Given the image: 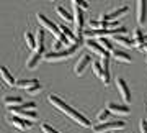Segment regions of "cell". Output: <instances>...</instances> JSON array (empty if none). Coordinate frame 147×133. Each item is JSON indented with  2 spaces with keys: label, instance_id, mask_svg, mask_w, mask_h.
I'll return each mask as SVG.
<instances>
[{
  "label": "cell",
  "instance_id": "4fadbf2b",
  "mask_svg": "<svg viewBox=\"0 0 147 133\" xmlns=\"http://www.w3.org/2000/svg\"><path fill=\"white\" fill-rule=\"evenodd\" d=\"M106 108H108L111 113H116V115H129V112H131L127 105H118L115 102H108Z\"/></svg>",
  "mask_w": 147,
  "mask_h": 133
},
{
  "label": "cell",
  "instance_id": "7402d4cb",
  "mask_svg": "<svg viewBox=\"0 0 147 133\" xmlns=\"http://www.w3.org/2000/svg\"><path fill=\"white\" fill-rule=\"evenodd\" d=\"M110 113H111V112L108 110V108H103V110H101V112L96 115V122H98V123H105L106 120L110 118Z\"/></svg>",
  "mask_w": 147,
  "mask_h": 133
},
{
  "label": "cell",
  "instance_id": "83f0119b",
  "mask_svg": "<svg viewBox=\"0 0 147 133\" xmlns=\"http://www.w3.org/2000/svg\"><path fill=\"white\" fill-rule=\"evenodd\" d=\"M141 133H147V120L146 118L141 120Z\"/></svg>",
  "mask_w": 147,
  "mask_h": 133
},
{
  "label": "cell",
  "instance_id": "ffe728a7",
  "mask_svg": "<svg viewBox=\"0 0 147 133\" xmlns=\"http://www.w3.org/2000/svg\"><path fill=\"white\" fill-rule=\"evenodd\" d=\"M25 41L30 49H36V36H33L31 33H25Z\"/></svg>",
  "mask_w": 147,
  "mask_h": 133
},
{
  "label": "cell",
  "instance_id": "52a82bcc",
  "mask_svg": "<svg viewBox=\"0 0 147 133\" xmlns=\"http://www.w3.org/2000/svg\"><path fill=\"white\" fill-rule=\"evenodd\" d=\"M127 10H129V8H127L126 5H123V7H119V8H116V10L110 12V13H103L100 18L103 21H116V20H119L123 15H126Z\"/></svg>",
  "mask_w": 147,
  "mask_h": 133
},
{
  "label": "cell",
  "instance_id": "f546056e",
  "mask_svg": "<svg viewBox=\"0 0 147 133\" xmlns=\"http://www.w3.org/2000/svg\"><path fill=\"white\" fill-rule=\"evenodd\" d=\"M141 49H142V51H146V53H147V44H146V46H142Z\"/></svg>",
  "mask_w": 147,
  "mask_h": 133
},
{
  "label": "cell",
  "instance_id": "7c38bea8",
  "mask_svg": "<svg viewBox=\"0 0 147 133\" xmlns=\"http://www.w3.org/2000/svg\"><path fill=\"white\" fill-rule=\"evenodd\" d=\"M88 64H93L92 63V58H90V54H84V56H82V58L79 59V63L75 64V74L77 76H82L84 74V71L87 69V66H88Z\"/></svg>",
  "mask_w": 147,
  "mask_h": 133
},
{
  "label": "cell",
  "instance_id": "484cf974",
  "mask_svg": "<svg viewBox=\"0 0 147 133\" xmlns=\"http://www.w3.org/2000/svg\"><path fill=\"white\" fill-rule=\"evenodd\" d=\"M72 5H79L80 8H84V10H87V8L90 7L85 0H72Z\"/></svg>",
  "mask_w": 147,
  "mask_h": 133
},
{
  "label": "cell",
  "instance_id": "6da1fadb",
  "mask_svg": "<svg viewBox=\"0 0 147 133\" xmlns=\"http://www.w3.org/2000/svg\"><path fill=\"white\" fill-rule=\"evenodd\" d=\"M47 100H49V104H53L57 110H61L62 113H65L69 118H72L75 123H79V125H82V127H85V128L92 127V122H90L85 115H82V113L77 112L75 108H72L70 105H67V104H65L64 100H61L57 95H49V97H47Z\"/></svg>",
  "mask_w": 147,
  "mask_h": 133
},
{
  "label": "cell",
  "instance_id": "cb8c5ba5",
  "mask_svg": "<svg viewBox=\"0 0 147 133\" xmlns=\"http://www.w3.org/2000/svg\"><path fill=\"white\" fill-rule=\"evenodd\" d=\"M92 68H93L95 76L101 77V74H103V68H101V64H100V63H93V64H92Z\"/></svg>",
  "mask_w": 147,
  "mask_h": 133
},
{
  "label": "cell",
  "instance_id": "d6986e66",
  "mask_svg": "<svg viewBox=\"0 0 147 133\" xmlns=\"http://www.w3.org/2000/svg\"><path fill=\"white\" fill-rule=\"evenodd\" d=\"M56 12H57V15L61 16V18H64L65 21H72L74 20V15H70V13L64 8V7H57V8H56Z\"/></svg>",
  "mask_w": 147,
  "mask_h": 133
},
{
  "label": "cell",
  "instance_id": "9a60e30c",
  "mask_svg": "<svg viewBox=\"0 0 147 133\" xmlns=\"http://www.w3.org/2000/svg\"><path fill=\"white\" fill-rule=\"evenodd\" d=\"M101 68H103L101 80L105 82V85H108L110 84V58H103V61H101Z\"/></svg>",
  "mask_w": 147,
  "mask_h": 133
},
{
  "label": "cell",
  "instance_id": "603a6c76",
  "mask_svg": "<svg viewBox=\"0 0 147 133\" xmlns=\"http://www.w3.org/2000/svg\"><path fill=\"white\" fill-rule=\"evenodd\" d=\"M113 38H115L116 43H119V44L126 46V48H131V46H132V41H131V40H127V38L123 36V35H119V36H113Z\"/></svg>",
  "mask_w": 147,
  "mask_h": 133
},
{
  "label": "cell",
  "instance_id": "8992f818",
  "mask_svg": "<svg viewBox=\"0 0 147 133\" xmlns=\"http://www.w3.org/2000/svg\"><path fill=\"white\" fill-rule=\"evenodd\" d=\"M116 87H118V92H119L121 99L124 100V104H129V102H131V91H129V87H127L126 80L123 79V77H118V79H116Z\"/></svg>",
  "mask_w": 147,
  "mask_h": 133
},
{
  "label": "cell",
  "instance_id": "3957f363",
  "mask_svg": "<svg viewBox=\"0 0 147 133\" xmlns=\"http://www.w3.org/2000/svg\"><path fill=\"white\" fill-rule=\"evenodd\" d=\"M126 127V123L118 120V122H105V123H96L92 127L93 133H105V132H110V130H121V128Z\"/></svg>",
  "mask_w": 147,
  "mask_h": 133
},
{
  "label": "cell",
  "instance_id": "5bb4252c",
  "mask_svg": "<svg viewBox=\"0 0 147 133\" xmlns=\"http://www.w3.org/2000/svg\"><path fill=\"white\" fill-rule=\"evenodd\" d=\"M3 104H5L7 108H10V107H18L21 104H25V102H23V99L20 95H7L3 99Z\"/></svg>",
  "mask_w": 147,
  "mask_h": 133
},
{
  "label": "cell",
  "instance_id": "2e32d148",
  "mask_svg": "<svg viewBox=\"0 0 147 133\" xmlns=\"http://www.w3.org/2000/svg\"><path fill=\"white\" fill-rule=\"evenodd\" d=\"M0 74H2V79H3V82H5L7 85H10V87L16 85V80L13 79V76L8 72V69H7L5 66H3V68H0Z\"/></svg>",
  "mask_w": 147,
  "mask_h": 133
},
{
  "label": "cell",
  "instance_id": "44dd1931",
  "mask_svg": "<svg viewBox=\"0 0 147 133\" xmlns=\"http://www.w3.org/2000/svg\"><path fill=\"white\" fill-rule=\"evenodd\" d=\"M98 43H100L101 46H103V49H106L108 53H113V51H115V48H113V43H111L110 40H106V38H100V40H98Z\"/></svg>",
  "mask_w": 147,
  "mask_h": 133
},
{
  "label": "cell",
  "instance_id": "4316f807",
  "mask_svg": "<svg viewBox=\"0 0 147 133\" xmlns=\"http://www.w3.org/2000/svg\"><path fill=\"white\" fill-rule=\"evenodd\" d=\"M41 89H42V87H41V84H39V85H34V87H31V89H28V94H36V92H39V91H41Z\"/></svg>",
  "mask_w": 147,
  "mask_h": 133
},
{
  "label": "cell",
  "instance_id": "9c48e42d",
  "mask_svg": "<svg viewBox=\"0 0 147 133\" xmlns=\"http://www.w3.org/2000/svg\"><path fill=\"white\" fill-rule=\"evenodd\" d=\"M8 110H10L13 115H16V117H21V118H25V120H30V122H34V120H38L36 110H16L15 107H10Z\"/></svg>",
  "mask_w": 147,
  "mask_h": 133
},
{
  "label": "cell",
  "instance_id": "d4e9b609",
  "mask_svg": "<svg viewBox=\"0 0 147 133\" xmlns=\"http://www.w3.org/2000/svg\"><path fill=\"white\" fill-rule=\"evenodd\" d=\"M41 130H42V133H61V132H57L56 128H53L51 125H47V123H42Z\"/></svg>",
  "mask_w": 147,
  "mask_h": 133
},
{
  "label": "cell",
  "instance_id": "8fae6325",
  "mask_svg": "<svg viewBox=\"0 0 147 133\" xmlns=\"http://www.w3.org/2000/svg\"><path fill=\"white\" fill-rule=\"evenodd\" d=\"M147 21V0H137V23L144 25Z\"/></svg>",
  "mask_w": 147,
  "mask_h": 133
},
{
  "label": "cell",
  "instance_id": "277c9868",
  "mask_svg": "<svg viewBox=\"0 0 147 133\" xmlns=\"http://www.w3.org/2000/svg\"><path fill=\"white\" fill-rule=\"evenodd\" d=\"M74 21H75V35L82 38V31H84V8H80L79 5H74Z\"/></svg>",
  "mask_w": 147,
  "mask_h": 133
},
{
  "label": "cell",
  "instance_id": "5b68a950",
  "mask_svg": "<svg viewBox=\"0 0 147 133\" xmlns=\"http://www.w3.org/2000/svg\"><path fill=\"white\" fill-rule=\"evenodd\" d=\"M85 46H87L93 54L101 56V59L103 58H110V54H111V53H108L106 49H103V46H101L98 41H93V40H87V41H85Z\"/></svg>",
  "mask_w": 147,
  "mask_h": 133
},
{
  "label": "cell",
  "instance_id": "30bf717a",
  "mask_svg": "<svg viewBox=\"0 0 147 133\" xmlns=\"http://www.w3.org/2000/svg\"><path fill=\"white\" fill-rule=\"evenodd\" d=\"M44 58V46L42 48H36L33 51V54L30 56V59L26 61V68L28 69H34L36 68V64L39 63V59Z\"/></svg>",
  "mask_w": 147,
  "mask_h": 133
},
{
  "label": "cell",
  "instance_id": "7a4b0ae2",
  "mask_svg": "<svg viewBox=\"0 0 147 133\" xmlns=\"http://www.w3.org/2000/svg\"><path fill=\"white\" fill-rule=\"evenodd\" d=\"M82 46V43H77V44H72L70 48L62 49V51H49V53L44 54V59L47 63H56V61H62V59H69L77 49Z\"/></svg>",
  "mask_w": 147,
  "mask_h": 133
},
{
  "label": "cell",
  "instance_id": "ac0fdd59",
  "mask_svg": "<svg viewBox=\"0 0 147 133\" xmlns=\"http://www.w3.org/2000/svg\"><path fill=\"white\" fill-rule=\"evenodd\" d=\"M34 85H39V80L38 79H28V80H16V87H20V89H25V91H28V89H31V87H34Z\"/></svg>",
  "mask_w": 147,
  "mask_h": 133
},
{
  "label": "cell",
  "instance_id": "f1b7e54d",
  "mask_svg": "<svg viewBox=\"0 0 147 133\" xmlns=\"http://www.w3.org/2000/svg\"><path fill=\"white\" fill-rule=\"evenodd\" d=\"M139 38H144L141 30H134V40H139Z\"/></svg>",
  "mask_w": 147,
  "mask_h": 133
},
{
  "label": "cell",
  "instance_id": "4dcf8cb0",
  "mask_svg": "<svg viewBox=\"0 0 147 133\" xmlns=\"http://www.w3.org/2000/svg\"><path fill=\"white\" fill-rule=\"evenodd\" d=\"M113 133H119V132H118V130H116V132H113Z\"/></svg>",
  "mask_w": 147,
  "mask_h": 133
},
{
  "label": "cell",
  "instance_id": "e0dca14e",
  "mask_svg": "<svg viewBox=\"0 0 147 133\" xmlns=\"http://www.w3.org/2000/svg\"><path fill=\"white\" fill-rule=\"evenodd\" d=\"M111 56L116 59V61H119V63H126V64H129L132 61L131 59V56L127 53H124V51H118V49H115L113 53H111Z\"/></svg>",
  "mask_w": 147,
  "mask_h": 133
},
{
  "label": "cell",
  "instance_id": "ba28073f",
  "mask_svg": "<svg viewBox=\"0 0 147 133\" xmlns=\"http://www.w3.org/2000/svg\"><path fill=\"white\" fill-rule=\"evenodd\" d=\"M8 122H10V125H13L15 128H18V130H21V132H26V130L33 128V125H34V123L30 122V120H25V118L16 117V115L10 117V118H8Z\"/></svg>",
  "mask_w": 147,
  "mask_h": 133
}]
</instances>
